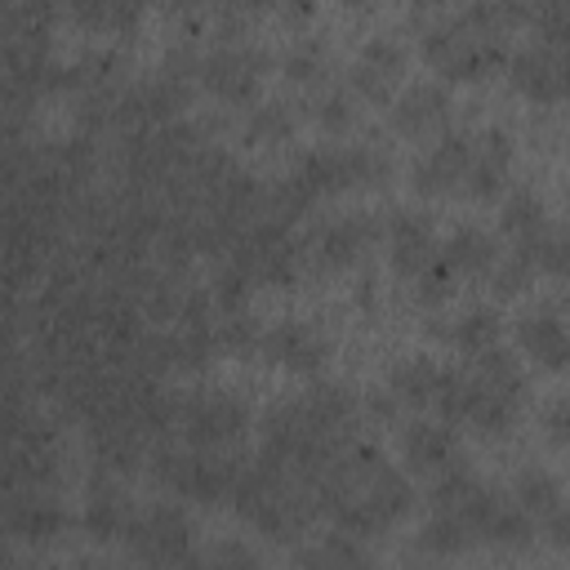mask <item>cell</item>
<instances>
[{
    "mask_svg": "<svg viewBox=\"0 0 570 570\" xmlns=\"http://www.w3.org/2000/svg\"><path fill=\"white\" fill-rule=\"evenodd\" d=\"M67 525V512L45 490H13L9 499V530L22 539H53Z\"/></svg>",
    "mask_w": 570,
    "mask_h": 570,
    "instance_id": "11",
    "label": "cell"
},
{
    "mask_svg": "<svg viewBox=\"0 0 570 570\" xmlns=\"http://www.w3.org/2000/svg\"><path fill=\"white\" fill-rule=\"evenodd\" d=\"M383 232H387V240H392V267H396L401 276H414V281H419V276L441 258V245L432 240V223H428V214H419V209H387Z\"/></svg>",
    "mask_w": 570,
    "mask_h": 570,
    "instance_id": "3",
    "label": "cell"
},
{
    "mask_svg": "<svg viewBox=\"0 0 570 570\" xmlns=\"http://www.w3.org/2000/svg\"><path fill=\"white\" fill-rule=\"evenodd\" d=\"M534 530H539L543 539H552V543H570V503H561V508H552L548 517H539Z\"/></svg>",
    "mask_w": 570,
    "mask_h": 570,
    "instance_id": "36",
    "label": "cell"
},
{
    "mask_svg": "<svg viewBox=\"0 0 570 570\" xmlns=\"http://www.w3.org/2000/svg\"><path fill=\"white\" fill-rule=\"evenodd\" d=\"M401 62H405V58H401V45L387 40V36H374V40H365V49H361V58H356V67H352V85H356L361 94H370V98H387V89H392Z\"/></svg>",
    "mask_w": 570,
    "mask_h": 570,
    "instance_id": "12",
    "label": "cell"
},
{
    "mask_svg": "<svg viewBox=\"0 0 570 570\" xmlns=\"http://www.w3.org/2000/svg\"><path fill=\"white\" fill-rule=\"evenodd\" d=\"M405 570H441V561H436V552H428L423 543H414L410 552H405V561H401Z\"/></svg>",
    "mask_w": 570,
    "mask_h": 570,
    "instance_id": "37",
    "label": "cell"
},
{
    "mask_svg": "<svg viewBox=\"0 0 570 570\" xmlns=\"http://www.w3.org/2000/svg\"><path fill=\"white\" fill-rule=\"evenodd\" d=\"M512 490H517L512 499H517L534 521L566 503V494H561L557 476H552V472H543V468H525V472H517V485H512Z\"/></svg>",
    "mask_w": 570,
    "mask_h": 570,
    "instance_id": "24",
    "label": "cell"
},
{
    "mask_svg": "<svg viewBox=\"0 0 570 570\" xmlns=\"http://www.w3.org/2000/svg\"><path fill=\"white\" fill-rule=\"evenodd\" d=\"M566 316H570V294H566Z\"/></svg>",
    "mask_w": 570,
    "mask_h": 570,
    "instance_id": "38",
    "label": "cell"
},
{
    "mask_svg": "<svg viewBox=\"0 0 570 570\" xmlns=\"http://www.w3.org/2000/svg\"><path fill=\"white\" fill-rule=\"evenodd\" d=\"M321 67H325V49H321L316 40H298V45L285 53V71H289L294 80H312V76H321Z\"/></svg>",
    "mask_w": 570,
    "mask_h": 570,
    "instance_id": "31",
    "label": "cell"
},
{
    "mask_svg": "<svg viewBox=\"0 0 570 570\" xmlns=\"http://www.w3.org/2000/svg\"><path fill=\"white\" fill-rule=\"evenodd\" d=\"M517 254L530 263V272L566 276V272H570V232L539 227V232H530V236L517 240Z\"/></svg>",
    "mask_w": 570,
    "mask_h": 570,
    "instance_id": "20",
    "label": "cell"
},
{
    "mask_svg": "<svg viewBox=\"0 0 570 570\" xmlns=\"http://www.w3.org/2000/svg\"><path fill=\"white\" fill-rule=\"evenodd\" d=\"M258 347H263L272 361L289 365V370H316V365L325 361V343H321L307 325H298V321H281V325L263 330V334H258Z\"/></svg>",
    "mask_w": 570,
    "mask_h": 570,
    "instance_id": "10",
    "label": "cell"
},
{
    "mask_svg": "<svg viewBox=\"0 0 570 570\" xmlns=\"http://www.w3.org/2000/svg\"><path fill=\"white\" fill-rule=\"evenodd\" d=\"M476 490H481V476L463 459H454L450 468L436 472V481L428 490V503H432V512H459Z\"/></svg>",
    "mask_w": 570,
    "mask_h": 570,
    "instance_id": "22",
    "label": "cell"
},
{
    "mask_svg": "<svg viewBox=\"0 0 570 570\" xmlns=\"http://www.w3.org/2000/svg\"><path fill=\"white\" fill-rule=\"evenodd\" d=\"M125 543L138 561L160 566V570H178V561H187L196 552L191 521L178 503H151V508L134 512L125 525Z\"/></svg>",
    "mask_w": 570,
    "mask_h": 570,
    "instance_id": "1",
    "label": "cell"
},
{
    "mask_svg": "<svg viewBox=\"0 0 570 570\" xmlns=\"http://www.w3.org/2000/svg\"><path fill=\"white\" fill-rule=\"evenodd\" d=\"M245 423H249V410L232 392H196V396H183V410H178V428L191 450H223L245 432Z\"/></svg>",
    "mask_w": 570,
    "mask_h": 570,
    "instance_id": "2",
    "label": "cell"
},
{
    "mask_svg": "<svg viewBox=\"0 0 570 570\" xmlns=\"http://www.w3.org/2000/svg\"><path fill=\"white\" fill-rule=\"evenodd\" d=\"M441 254H445V263H450L454 272H463V276L490 272V267L499 263V245H494V236L481 232V227H459V232L441 245Z\"/></svg>",
    "mask_w": 570,
    "mask_h": 570,
    "instance_id": "19",
    "label": "cell"
},
{
    "mask_svg": "<svg viewBox=\"0 0 570 570\" xmlns=\"http://www.w3.org/2000/svg\"><path fill=\"white\" fill-rule=\"evenodd\" d=\"M76 13L89 22H107V27L134 22V4H120V0H85V4H76Z\"/></svg>",
    "mask_w": 570,
    "mask_h": 570,
    "instance_id": "32",
    "label": "cell"
},
{
    "mask_svg": "<svg viewBox=\"0 0 570 570\" xmlns=\"http://www.w3.org/2000/svg\"><path fill=\"white\" fill-rule=\"evenodd\" d=\"M508 156H512V147H508V134L490 129V134H485V142L476 147V156H472L468 174H463V187H468V196H476V200H490V196H499V187H503V178H508Z\"/></svg>",
    "mask_w": 570,
    "mask_h": 570,
    "instance_id": "14",
    "label": "cell"
},
{
    "mask_svg": "<svg viewBox=\"0 0 570 570\" xmlns=\"http://www.w3.org/2000/svg\"><path fill=\"white\" fill-rule=\"evenodd\" d=\"M263 53L245 49V45H218L200 58V80L218 94V98H249L254 94V71H258Z\"/></svg>",
    "mask_w": 570,
    "mask_h": 570,
    "instance_id": "6",
    "label": "cell"
},
{
    "mask_svg": "<svg viewBox=\"0 0 570 570\" xmlns=\"http://www.w3.org/2000/svg\"><path fill=\"white\" fill-rule=\"evenodd\" d=\"M472 156H476V147H472V138H468L463 129L441 134V138L414 160V187L428 191V196H441V191L459 187L463 174H468V165H472Z\"/></svg>",
    "mask_w": 570,
    "mask_h": 570,
    "instance_id": "4",
    "label": "cell"
},
{
    "mask_svg": "<svg viewBox=\"0 0 570 570\" xmlns=\"http://www.w3.org/2000/svg\"><path fill=\"white\" fill-rule=\"evenodd\" d=\"M316 120L330 125V129L347 125V120H352V102H347V94H343V89H325V94L316 98Z\"/></svg>",
    "mask_w": 570,
    "mask_h": 570,
    "instance_id": "33",
    "label": "cell"
},
{
    "mask_svg": "<svg viewBox=\"0 0 570 570\" xmlns=\"http://www.w3.org/2000/svg\"><path fill=\"white\" fill-rule=\"evenodd\" d=\"M316 196L325 191H338V187H352V147H312L298 156V169H294Z\"/></svg>",
    "mask_w": 570,
    "mask_h": 570,
    "instance_id": "15",
    "label": "cell"
},
{
    "mask_svg": "<svg viewBox=\"0 0 570 570\" xmlns=\"http://www.w3.org/2000/svg\"><path fill=\"white\" fill-rule=\"evenodd\" d=\"M472 401H476V379H472V370L445 365V370H441V383H436V396H432V405L441 410V419H445V423H468Z\"/></svg>",
    "mask_w": 570,
    "mask_h": 570,
    "instance_id": "21",
    "label": "cell"
},
{
    "mask_svg": "<svg viewBox=\"0 0 570 570\" xmlns=\"http://www.w3.org/2000/svg\"><path fill=\"white\" fill-rule=\"evenodd\" d=\"M494 338H499V312H494V307H472V312H463V316L450 325V343L463 347L468 356L494 347Z\"/></svg>",
    "mask_w": 570,
    "mask_h": 570,
    "instance_id": "26",
    "label": "cell"
},
{
    "mask_svg": "<svg viewBox=\"0 0 570 570\" xmlns=\"http://www.w3.org/2000/svg\"><path fill=\"white\" fill-rule=\"evenodd\" d=\"M517 338H521V347H525L539 365H548V370L570 365V330H566L548 307L525 312V316L517 321Z\"/></svg>",
    "mask_w": 570,
    "mask_h": 570,
    "instance_id": "9",
    "label": "cell"
},
{
    "mask_svg": "<svg viewBox=\"0 0 570 570\" xmlns=\"http://www.w3.org/2000/svg\"><path fill=\"white\" fill-rule=\"evenodd\" d=\"M401 450H405V463H414L419 472H441L454 463V432L445 423L414 419L401 436Z\"/></svg>",
    "mask_w": 570,
    "mask_h": 570,
    "instance_id": "13",
    "label": "cell"
},
{
    "mask_svg": "<svg viewBox=\"0 0 570 570\" xmlns=\"http://www.w3.org/2000/svg\"><path fill=\"white\" fill-rule=\"evenodd\" d=\"M490 281H494V289H499V294H517V289L534 285V272H530V263L512 249L508 258H499V263L490 267Z\"/></svg>",
    "mask_w": 570,
    "mask_h": 570,
    "instance_id": "30",
    "label": "cell"
},
{
    "mask_svg": "<svg viewBox=\"0 0 570 570\" xmlns=\"http://www.w3.org/2000/svg\"><path fill=\"white\" fill-rule=\"evenodd\" d=\"M298 566H303V570H374V557H370L352 534L334 530V534H325V539L298 548Z\"/></svg>",
    "mask_w": 570,
    "mask_h": 570,
    "instance_id": "16",
    "label": "cell"
},
{
    "mask_svg": "<svg viewBox=\"0 0 570 570\" xmlns=\"http://www.w3.org/2000/svg\"><path fill=\"white\" fill-rule=\"evenodd\" d=\"M379 227H383V223H374L370 214L334 218V223H325V227H316V232H312L307 249L316 254V263H321V267H343V263H352V258L365 249V240H370Z\"/></svg>",
    "mask_w": 570,
    "mask_h": 570,
    "instance_id": "7",
    "label": "cell"
},
{
    "mask_svg": "<svg viewBox=\"0 0 570 570\" xmlns=\"http://www.w3.org/2000/svg\"><path fill=\"white\" fill-rule=\"evenodd\" d=\"M436 383H441V365H432L428 356H410L392 370V392L405 405H428L436 396Z\"/></svg>",
    "mask_w": 570,
    "mask_h": 570,
    "instance_id": "23",
    "label": "cell"
},
{
    "mask_svg": "<svg viewBox=\"0 0 570 570\" xmlns=\"http://www.w3.org/2000/svg\"><path fill=\"white\" fill-rule=\"evenodd\" d=\"M503 232H512L517 240L521 236H530V232H539V227H548V218H543V200H539V191H530V187H517L508 200H503Z\"/></svg>",
    "mask_w": 570,
    "mask_h": 570,
    "instance_id": "28",
    "label": "cell"
},
{
    "mask_svg": "<svg viewBox=\"0 0 570 570\" xmlns=\"http://www.w3.org/2000/svg\"><path fill=\"white\" fill-rule=\"evenodd\" d=\"M450 116V94L441 80H414L396 102H392V120L405 129V134H428V129H441Z\"/></svg>",
    "mask_w": 570,
    "mask_h": 570,
    "instance_id": "8",
    "label": "cell"
},
{
    "mask_svg": "<svg viewBox=\"0 0 570 570\" xmlns=\"http://www.w3.org/2000/svg\"><path fill=\"white\" fill-rule=\"evenodd\" d=\"M517 405H521V401L494 396V392H485V387L476 383V401H472L468 423H472V428H481V432H508V428L517 423Z\"/></svg>",
    "mask_w": 570,
    "mask_h": 570,
    "instance_id": "29",
    "label": "cell"
},
{
    "mask_svg": "<svg viewBox=\"0 0 570 570\" xmlns=\"http://www.w3.org/2000/svg\"><path fill=\"white\" fill-rule=\"evenodd\" d=\"M508 71L517 80V89H525L530 98H566V67H561V49L543 45V40H530L521 45L512 58H508Z\"/></svg>",
    "mask_w": 570,
    "mask_h": 570,
    "instance_id": "5",
    "label": "cell"
},
{
    "mask_svg": "<svg viewBox=\"0 0 570 570\" xmlns=\"http://www.w3.org/2000/svg\"><path fill=\"white\" fill-rule=\"evenodd\" d=\"M485 539H490V543H503V548H525V543L534 539V517H530L517 499H508V494H503V503H499L494 521L485 525Z\"/></svg>",
    "mask_w": 570,
    "mask_h": 570,
    "instance_id": "27",
    "label": "cell"
},
{
    "mask_svg": "<svg viewBox=\"0 0 570 570\" xmlns=\"http://www.w3.org/2000/svg\"><path fill=\"white\" fill-rule=\"evenodd\" d=\"M472 539H476V534L468 530V521H463L459 512H432V517L423 521V530H419V543H423L428 552H436V557L463 552Z\"/></svg>",
    "mask_w": 570,
    "mask_h": 570,
    "instance_id": "25",
    "label": "cell"
},
{
    "mask_svg": "<svg viewBox=\"0 0 570 570\" xmlns=\"http://www.w3.org/2000/svg\"><path fill=\"white\" fill-rule=\"evenodd\" d=\"M249 134H272V138L289 134V111H285L281 102H263V107H254V116H249Z\"/></svg>",
    "mask_w": 570,
    "mask_h": 570,
    "instance_id": "34",
    "label": "cell"
},
{
    "mask_svg": "<svg viewBox=\"0 0 570 570\" xmlns=\"http://www.w3.org/2000/svg\"><path fill=\"white\" fill-rule=\"evenodd\" d=\"M566 200H570V187H566Z\"/></svg>",
    "mask_w": 570,
    "mask_h": 570,
    "instance_id": "39",
    "label": "cell"
},
{
    "mask_svg": "<svg viewBox=\"0 0 570 570\" xmlns=\"http://www.w3.org/2000/svg\"><path fill=\"white\" fill-rule=\"evenodd\" d=\"M543 428L552 441H570V396H557L543 405Z\"/></svg>",
    "mask_w": 570,
    "mask_h": 570,
    "instance_id": "35",
    "label": "cell"
},
{
    "mask_svg": "<svg viewBox=\"0 0 570 570\" xmlns=\"http://www.w3.org/2000/svg\"><path fill=\"white\" fill-rule=\"evenodd\" d=\"M80 521H85V530L94 534V539H111V534H125V525H129V508H125V494L111 485V481H94L89 485V499H85V512H80Z\"/></svg>",
    "mask_w": 570,
    "mask_h": 570,
    "instance_id": "18",
    "label": "cell"
},
{
    "mask_svg": "<svg viewBox=\"0 0 570 570\" xmlns=\"http://www.w3.org/2000/svg\"><path fill=\"white\" fill-rule=\"evenodd\" d=\"M468 370H472V379H476L485 392H494V396L521 401V392H525V370H521L517 356L503 352V347H485V352H476Z\"/></svg>",
    "mask_w": 570,
    "mask_h": 570,
    "instance_id": "17",
    "label": "cell"
}]
</instances>
